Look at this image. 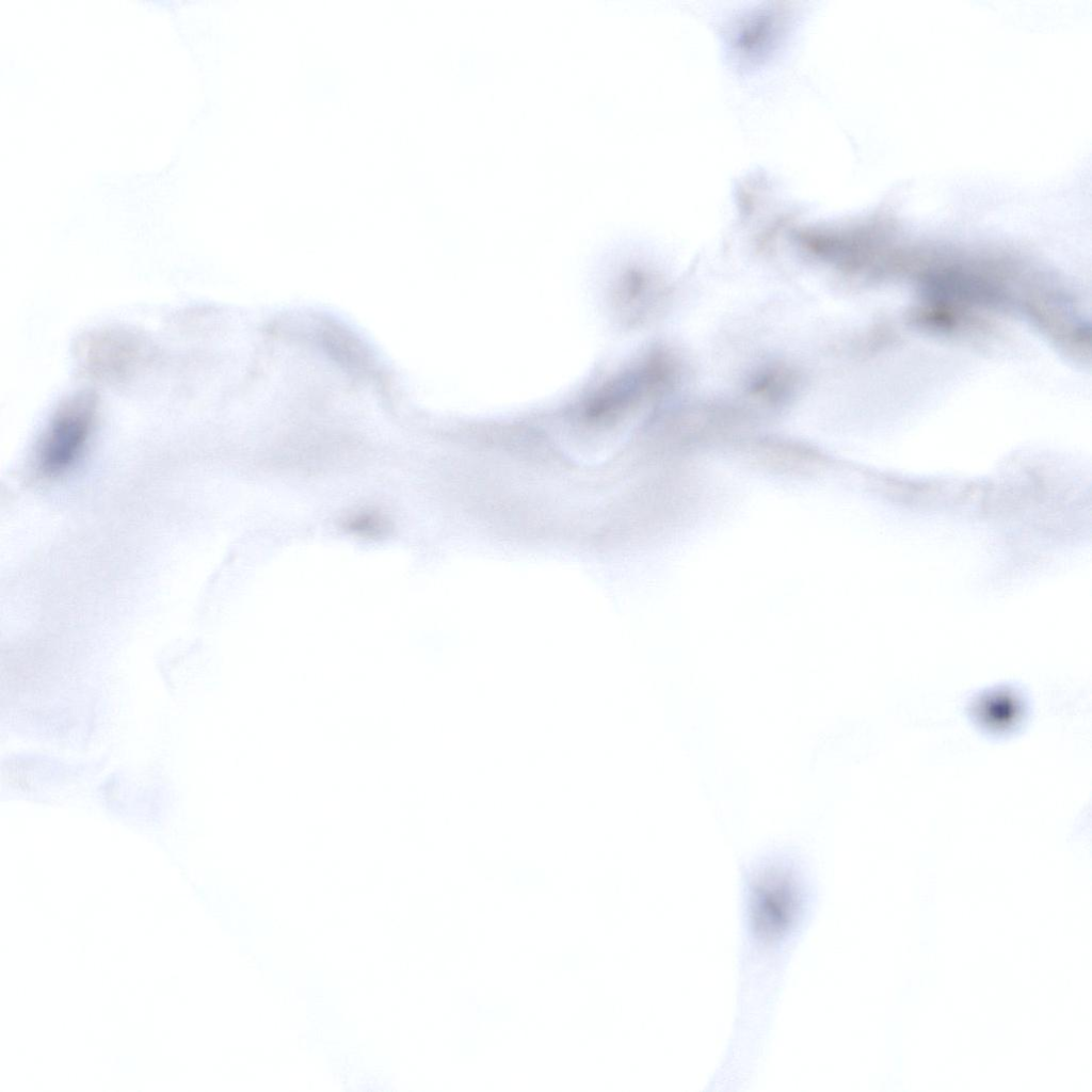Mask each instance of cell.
<instances>
[{"label":"cell","instance_id":"obj_3","mask_svg":"<svg viewBox=\"0 0 1092 1092\" xmlns=\"http://www.w3.org/2000/svg\"><path fill=\"white\" fill-rule=\"evenodd\" d=\"M343 527L353 534L365 537H381L388 533L390 524L378 511L360 510L344 519Z\"/></svg>","mask_w":1092,"mask_h":1092},{"label":"cell","instance_id":"obj_2","mask_svg":"<svg viewBox=\"0 0 1092 1092\" xmlns=\"http://www.w3.org/2000/svg\"><path fill=\"white\" fill-rule=\"evenodd\" d=\"M97 401L80 392L62 404L39 440L35 469L44 479L66 475L81 459L93 432Z\"/></svg>","mask_w":1092,"mask_h":1092},{"label":"cell","instance_id":"obj_1","mask_svg":"<svg viewBox=\"0 0 1092 1092\" xmlns=\"http://www.w3.org/2000/svg\"><path fill=\"white\" fill-rule=\"evenodd\" d=\"M738 986L732 1035L713 1073L728 1087L749 1082L770 1031L788 964L818 904L805 857L789 847L757 853L741 867Z\"/></svg>","mask_w":1092,"mask_h":1092}]
</instances>
